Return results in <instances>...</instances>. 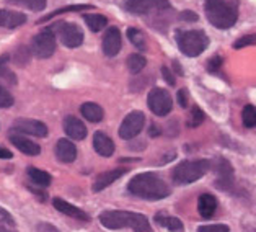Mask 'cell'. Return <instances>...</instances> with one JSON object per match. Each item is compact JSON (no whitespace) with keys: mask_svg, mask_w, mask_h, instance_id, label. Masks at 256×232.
I'll return each mask as SVG.
<instances>
[{"mask_svg":"<svg viewBox=\"0 0 256 232\" xmlns=\"http://www.w3.org/2000/svg\"><path fill=\"white\" fill-rule=\"evenodd\" d=\"M51 31H56L54 36H58L59 41L66 48L74 49V48H78L84 43V31L74 23L60 22V23L56 25L54 28H51Z\"/></svg>","mask_w":256,"mask_h":232,"instance_id":"obj_8","label":"cell"},{"mask_svg":"<svg viewBox=\"0 0 256 232\" xmlns=\"http://www.w3.org/2000/svg\"><path fill=\"white\" fill-rule=\"evenodd\" d=\"M180 17V20L181 22H198V15L194 14V12H191V10H184V12H181V14L178 15Z\"/></svg>","mask_w":256,"mask_h":232,"instance_id":"obj_40","label":"cell"},{"mask_svg":"<svg viewBox=\"0 0 256 232\" xmlns=\"http://www.w3.org/2000/svg\"><path fill=\"white\" fill-rule=\"evenodd\" d=\"M30 61V53H28V49L24 48V46H20L15 51V62L18 66H24L26 62Z\"/></svg>","mask_w":256,"mask_h":232,"instance_id":"obj_34","label":"cell"},{"mask_svg":"<svg viewBox=\"0 0 256 232\" xmlns=\"http://www.w3.org/2000/svg\"><path fill=\"white\" fill-rule=\"evenodd\" d=\"M26 22V15L22 12H14V10H0V27L2 28H18L24 25Z\"/></svg>","mask_w":256,"mask_h":232,"instance_id":"obj_18","label":"cell"},{"mask_svg":"<svg viewBox=\"0 0 256 232\" xmlns=\"http://www.w3.org/2000/svg\"><path fill=\"white\" fill-rule=\"evenodd\" d=\"M242 120H243V126L246 128H254L256 126V108L253 105H246L242 111Z\"/></svg>","mask_w":256,"mask_h":232,"instance_id":"obj_31","label":"cell"},{"mask_svg":"<svg viewBox=\"0 0 256 232\" xmlns=\"http://www.w3.org/2000/svg\"><path fill=\"white\" fill-rule=\"evenodd\" d=\"M204 121V113L198 108V106H194V108L191 110V116H190V120H188V126L190 128H198V126H201Z\"/></svg>","mask_w":256,"mask_h":232,"instance_id":"obj_32","label":"cell"},{"mask_svg":"<svg viewBox=\"0 0 256 232\" xmlns=\"http://www.w3.org/2000/svg\"><path fill=\"white\" fill-rule=\"evenodd\" d=\"M7 2L18 5V7H24V9H30L33 12H41L46 9L48 5V0H7Z\"/></svg>","mask_w":256,"mask_h":232,"instance_id":"obj_28","label":"cell"},{"mask_svg":"<svg viewBox=\"0 0 256 232\" xmlns=\"http://www.w3.org/2000/svg\"><path fill=\"white\" fill-rule=\"evenodd\" d=\"M146 64H147V59L144 58L142 54H130L129 58H128V69H129V72L130 74H134V75H137L144 67H146Z\"/></svg>","mask_w":256,"mask_h":232,"instance_id":"obj_27","label":"cell"},{"mask_svg":"<svg viewBox=\"0 0 256 232\" xmlns=\"http://www.w3.org/2000/svg\"><path fill=\"white\" fill-rule=\"evenodd\" d=\"M93 147H95L96 154L102 155V157H111L116 149L113 139L108 134L102 133V131H96L95 136H93Z\"/></svg>","mask_w":256,"mask_h":232,"instance_id":"obj_15","label":"cell"},{"mask_svg":"<svg viewBox=\"0 0 256 232\" xmlns=\"http://www.w3.org/2000/svg\"><path fill=\"white\" fill-rule=\"evenodd\" d=\"M148 134H150L152 137H155V136H158V134H160V129H158L157 124H152V126L148 128Z\"/></svg>","mask_w":256,"mask_h":232,"instance_id":"obj_42","label":"cell"},{"mask_svg":"<svg viewBox=\"0 0 256 232\" xmlns=\"http://www.w3.org/2000/svg\"><path fill=\"white\" fill-rule=\"evenodd\" d=\"M126 173H128V168L120 167V168H113V170H108L102 175H98L95 183H93V191L95 193L103 191L104 188H108L111 183H114L118 178H121L122 175H126Z\"/></svg>","mask_w":256,"mask_h":232,"instance_id":"obj_13","label":"cell"},{"mask_svg":"<svg viewBox=\"0 0 256 232\" xmlns=\"http://www.w3.org/2000/svg\"><path fill=\"white\" fill-rule=\"evenodd\" d=\"M0 159H12V152H8L7 149L0 147Z\"/></svg>","mask_w":256,"mask_h":232,"instance_id":"obj_43","label":"cell"},{"mask_svg":"<svg viewBox=\"0 0 256 232\" xmlns=\"http://www.w3.org/2000/svg\"><path fill=\"white\" fill-rule=\"evenodd\" d=\"M155 221L160 224L162 227H166L168 230H183V222L180 221L178 217L174 216H164V214H157L155 216Z\"/></svg>","mask_w":256,"mask_h":232,"instance_id":"obj_25","label":"cell"},{"mask_svg":"<svg viewBox=\"0 0 256 232\" xmlns=\"http://www.w3.org/2000/svg\"><path fill=\"white\" fill-rule=\"evenodd\" d=\"M12 105H14V95L5 87H0V108H10Z\"/></svg>","mask_w":256,"mask_h":232,"instance_id":"obj_33","label":"cell"},{"mask_svg":"<svg viewBox=\"0 0 256 232\" xmlns=\"http://www.w3.org/2000/svg\"><path fill=\"white\" fill-rule=\"evenodd\" d=\"M64 131L68 137H72L76 141H82L86 137V126L74 115H68L64 118Z\"/></svg>","mask_w":256,"mask_h":232,"instance_id":"obj_14","label":"cell"},{"mask_svg":"<svg viewBox=\"0 0 256 232\" xmlns=\"http://www.w3.org/2000/svg\"><path fill=\"white\" fill-rule=\"evenodd\" d=\"M128 191L132 196L148 199V201H157V199H164L166 196H170V186L165 183L164 178L152 172L136 175L129 181Z\"/></svg>","mask_w":256,"mask_h":232,"instance_id":"obj_1","label":"cell"},{"mask_svg":"<svg viewBox=\"0 0 256 232\" xmlns=\"http://www.w3.org/2000/svg\"><path fill=\"white\" fill-rule=\"evenodd\" d=\"M0 224L10 225V227H14V225H15L14 217H12L10 212H7L4 208H0Z\"/></svg>","mask_w":256,"mask_h":232,"instance_id":"obj_38","label":"cell"},{"mask_svg":"<svg viewBox=\"0 0 256 232\" xmlns=\"http://www.w3.org/2000/svg\"><path fill=\"white\" fill-rule=\"evenodd\" d=\"M198 232H230L226 224H210V225H201Z\"/></svg>","mask_w":256,"mask_h":232,"instance_id":"obj_36","label":"cell"},{"mask_svg":"<svg viewBox=\"0 0 256 232\" xmlns=\"http://www.w3.org/2000/svg\"><path fill=\"white\" fill-rule=\"evenodd\" d=\"M174 40L180 51L188 58L202 54L209 46V36L202 30H176Z\"/></svg>","mask_w":256,"mask_h":232,"instance_id":"obj_4","label":"cell"},{"mask_svg":"<svg viewBox=\"0 0 256 232\" xmlns=\"http://www.w3.org/2000/svg\"><path fill=\"white\" fill-rule=\"evenodd\" d=\"M162 77H164V80L165 82L170 85V87H173L174 85V75H173V72L170 71L168 67H162Z\"/></svg>","mask_w":256,"mask_h":232,"instance_id":"obj_39","label":"cell"},{"mask_svg":"<svg viewBox=\"0 0 256 232\" xmlns=\"http://www.w3.org/2000/svg\"><path fill=\"white\" fill-rule=\"evenodd\" d=\"M0 232H16V230H14L12 227H5V225H0Z\"/></svg>","mask_w":256,"mask_h":232,"instance_id":"obj_45","label":"cell"},{"mask_svg":"<svg viewBox=\"0 0 256 232\" xmlns=\"http://www.w3.org/2000/svg\"><path fill=\"white\" fill-rule=\"evenodd\" d=\"M26 173L30 180L33 181V183L40 185V186H49L51 185V175L44 170H40V168L36 167H28L26 168Z\"/></svg>","mask_w":256,"mask_h":232,"instance_id":"obj_23","label":"cell"},{"mask_svg":"<svg viewBox=\"0 0 256 232\" xmlns=\"http://www.w3.org/2000/svg\"><path fill=\"white\" fill-rule=\"evenodd\" d=\"M254 43H256V36L254 35H246V36L240 38V40H236L234 48L235 49H243V48H246V46H253Z\"/></svg>","mask_w":256,"mask_h":232,"instance_id":"obj_35","label":"cell"},{"mask_svg":"<svg viewBox=\"0 0 256 232\" xmlns=\"http://www.w3.org/2000/svg\"><path fill=\"white\" fill-rule=\"evenodd\" d=\"M206 17L212 27L218 30L232 28L238 20L236 0H206Z\"/></svg>","mask_w":256,"mask_h":232,"instance_id":"obj_3","label":"cell"},{"mask_svg":"<svg viewBox=\"0 0 256 232\" xmlns=\"http://www.w3.org/2000/svg\"><path fill=\"white\" fill-rule=\"evenodd\" d=\"M103 53L106 56H110V58H113V56L120 54L121 48H122V38H121V31L118 30L116 27L110 28L106 31V35L103 38Z\"/></svg>","mask_w":256,"mask_h":232,"instance_id":"obj_12","label":"cell"},{"mask_svg":"<svg viewBox=\"0 0 256 232\" xmlns=\"http://www.w3.org/2000/svg\"><path fill=\"white\" fill-rule=\"evenodd\" d=\"M146 123V116L142 111H132L124 118L121 126H120V136L122 139H132L140 133Z\"/></svg>","mask_w":256,"mask_h":232,"instance_id":"obj_10","label":"cell"},{"mask_svg":"<svg viewBox=\"0 0 256 232\" xmlns=\"http://www.w3.org/2000/svg\"><path fill=\"white\" fill-rule=\"evenodd\" d=\"M128 38L132 45L139 49V51H146L147 49V43H146V36H144L142 31H139L137 28H129L128 30Z\"/></svg>","mask_w":256,"mask_h":232,"instance_id":"obj_29","label":"cell"},{"mask_svg":"<svg viewBox=\"0 0 256 232\" xmlns=\"http://www.w3.org/2000/svg\"><path fill=\"white\" fill-rule=\"evenodd\" d=\"M14 129L20 131V133L36 136V137H46L48 136V126L42 121L30 120V118H18L14 123Z\"/></svg>","mask_w":256,"mask_h":232,"instance_id":"obj_11","label":"cell"},{"mask_svg":"<svg viewBox=\"0 0 256 232\" xmlns=\"http://www.w3.org/2000/svg\"><path fill=\"white\" fill-rule=\"evenodd\" d=\"M222 66V58L220 56H214V58H210L209 62H208V71L209 72H217L218 69Z\"/></svg>","mask_w":256,"mask_h":232,"instance_id":"obj_37","label":"cell"},{"mask_svg":"<svg viewBox=\"0 0 256 232\" xmlns=\"http://www.w3.org/2000/svg\"><path fill=\"white\" fill-rule=\"evenodd\" d=\"M122 7L132 15H150L170 10L172 5L168 0H124Z\"/></svg>","mask_w":256,"mask_h":232,"instance_id":"obj_6","label":"cell"},{"mask_svg":"<svg viewBox=\"0 0 256 232\" xmlns=\"http://www.w3.org/2000/svg\"><path fill=\"white\" fill-rule=\"evenodd\" d=\"M54 208L58 209L62 214H66L68 217H74V219H78V221H90V216L86 214L85 211H82L77 206H74L70 203H67L66 199H60V198H54Z\"/></svg>","mask_w":256,"mask_h":232,"instance_id":"obj_17","label":"cell"},{"mask_svg":"<svg viewBox=\"0 0 256 232\" xmlns=\"http://www.w3.org/2000/svg\"><path fill=\"white\" fill-rule=\"evenodd\" d=\"M173 67H174V71L178 72V75H184L183 69H181V66H180V62H176V61H174V62H173Z\"/></svg>","mask_w":256,"mask_h":232,"instance_id":"obj_44","label":"cell"},{"mask_svg":"<svg viewBox=\"0 0 256 232\" xmlns=\"http://www.w3.org/2000/svg\"><path fill=\"white\" fill-rule=\"evenodd\" d=\"M10 141L18 150H22V152L26 155H38L41 152V147L38 144L33 142L31 139H26V137H23L20 134H10Z\"/></svg>","mask_w":256,"mask_h":232,"instance_id":"obj_19","label":"cell"},{"mask_svg":"<svg viewBox=\"0 0 256 232\" xmlns=\"http://www.w3.org/2000/svg\"><path fill=\"white\" fill-rule=\"evenodd\" d=\"M147 105H148V108H150V111L154 113V115L166 116L173 108V100L166 90L155 87V89H152L150 92H148Z\"/></svg>","mask_w":256,"mask_h":232,"instance_id":"obj_9","label":"cell"},{"mask_svg":"<svg viewBox=\"0 0 256 232\" xmlns=\"http://www.w3.org/2000/svg\"><path fill=\"white\" fill-rule=\"evenodd\" d=\"M80 113H82V116L90 123H100L104 116L102 106L96 103H92V102H86L80 106Z\"/></svg>","mask_w":256,"mask_h":232,"instance_id":"obj_22","label":"cell"},{"mask_svg":"<svg viewBox=\"0 0 256 232\" xmlns=\"http://www.w3.org/2000/svg\"><path fill=\"white\" fill-rule=\"evenodd\" d=\"M56 51V36L54 31L51 28H48L41 33L36 35L33 40H31V49L30 53L38 59H48L51 58Z\"/></svg>","mask_w":256,"mask_h":232,"instance_id":"obj_7","label":"cell"},{"mask_svg":"<svg viewBox=\"0 0 256 232\" xmlns=\"http://www.w3.org/2000/svg\"><path fill=\"white\" fill-rule=\"evenodd\" d=\"M56 157L64 164H72L77 159V147L76 144L68 139H59L56 144Z\"/></svg>","mask_w":256,"mask_h":232,"instance_id":"obj_16","label":"cell"},{"mask_svg":"<svg viewBox=\"0 0 256 232\" xmlns=\"http://www.w3.org/2000/svg\"><path fill=\"white\" fill-rule=\"evenodd\" d=\"M176 100H178V105L181 106V108H186V106H188V93H186L184 89L178 90V93H176Z\"/></svg>","mask_w":256,"mask_h":232,"instance_id":"obj_41","label":"cell"},{"mask_svg":"<svg viewBox=\"0 0 256 232\" xmlns=\"http://www.w3.org/2000/svg\"><path fill=\"white\" fill-rule=\"evenodd\" d=\"M8 64V56H0V79L4 80V82H7L8 85H16V77L15 74L10 71L7 67Z\"/></svg>","mask_w":256,"mask_h":232,"instance_id":"obj_26","label":"cell"},{"mask_svg":"<svg viewBox=\"0 0 256 232\" xmlns=\"http://www.w3.org/2000/svg\"><path fill=\"white\" fill-rule=\"evenodd\" d=\"M210 170V160H184L173 168L172 178L176 185L194 183Z\"/></svg>","mask_w":256,"mask_h":232,"instance_id":"obj_5","label":"cell"},{"mask_svg":"<svg viewBox=\"0 0 256 232\" xmlns=\"http://www.w3.org/2000/svg\"><path fill=\"white\" fill-rule=\"evenodd\" d=\"M85 9H93V7H92V5H68V7H62V9H59V10L52 12V14H49V15H46V17H42L38 23H44V22L51 20V18L58 17V15H60V14H67V12H80V10H85Z\"/></svg>","mask_w":256,"mask_h":232,"instance_id":"obj_30","label":"cell"},{"mask_svg":"<svg viewBox=\"0 0 256 232\" xmlns=\"http://www.w3.org/2000/svg\"><path fill=\"white\" fill-rule=\"evenodd\" d=\"M100 222L106 229H124L130 227L134 232H152L148 219L132 211H104L100 214Z\"/></svg>","mask_w":256,"mask_h":232,"instance_id":"obj_2","label":"cell"},{"mask_svg":"<svg viewBox=\"0 0 256 232\" xmlns=\"http://www.w3.org/2000/svg\"><path fill=\"white\" fill-rule=\"evenodd\" d=\"M217 209V199L216 196L209 195V193H204V195L199 196L198 199V211L204 219H210L214 216V212Z\"/></svg>","mask_w":256,"mask_h":232,"instance_id":"obj_21","label":"cell"},{"mask_svg":"<svg viewBox=\"0 0 256 232\" xmlns=\"http://www.w3.org/2000/svg\"><path fill=\"white\" fill-rule=\"evenodd\" d=\"M84 20L86 23V27H88L92 31H95V33L102 31L106 25H108V18L104 15H100V14H86L84 17Z\"/></svg>","mask_w":256,"mask_h":232,"instance_id":"obj_24","label":"cell"},{"mask_svg":"<svg viewBox=\"0 0 256 232\" xmlns=\"http://www.w3.org/2000/svg\"><path fill=\"white\" fill-rule=\"evenodd\" d=\"M218 164H220V165H216V170L218 173V178L216 180V186L227 190V188L230 186V183H232V178H234L232 165H230L228 162L224 160V159L218 160Z\"/></svg>","mask_w":256,"mask_h":232,"instance_id":"obj_20","label":"cell"}]
</instances>
